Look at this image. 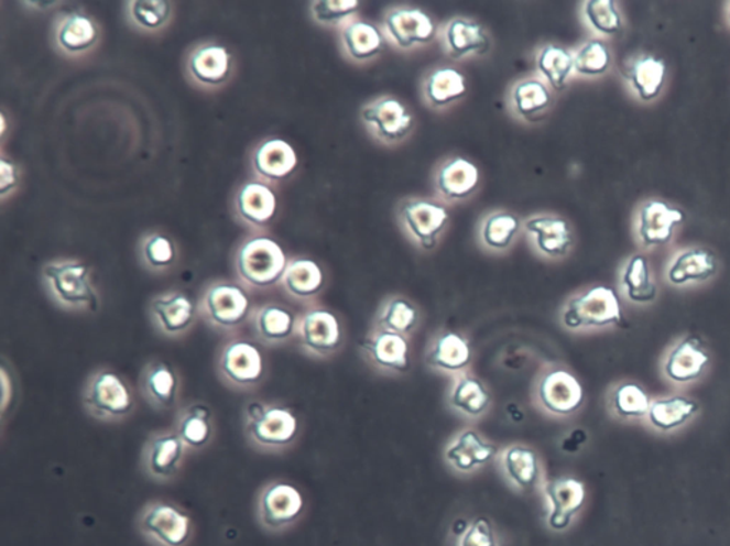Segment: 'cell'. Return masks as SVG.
Wrapping results in <instances>:
<instances>
[{
  "mask_svg": "<svg viewBox=\"0 0 730 546\" xmlns=\"http://www.w3.org/2000/svg\"><path fill=\"white\" fill-rule=\"evenodd\" d=\"M253 328L261 345L277 347L297 335L298 318L290 308L280 304H264L254 312Z\"/></svg>",
  "mask_w": 730,
  "mask_h": 546,
  "instance_id": "obj_30",
  "label": "cell"
},
{
  "mask_svg": "<svg viewBox=\"0 0 730 546\" xmlns=\"http://www.w3.org/2000/svg\"><path fill=\"white\" fill-rule=\"evenodd\" d=\"M666 65L655 56H642L627 70V79L644 101L660 96L665 84Z\"/></svg>",
  "mask_w": 730,
  "mask_h": 546,
  "instance_id": "obj_43",
  "label": "cell"
},
{
  "mask_svg": "<svg viewBox=\"0 0 730 546\" xmlns=\"http://www.w3.org/2000/svg\"><path fill=\"white\" fill-rule=\"evenodd\" d=\"M480 168L466 157L454 156L439 164L434 186L442 199L456 203L467 200L480 186Z\"/></svg>",
  "mask_w": 730,
  "mask_h": 546,
  "instance_id": "obj_22",
  "label": "cell"
},
{
  "mask_svg": "<svg viewBox=\"0 0 730 546\" xmlns=\"http://www.w3.org/2000/svg\"><path fill=\"white\" fill-rule=\"evenodd\" d=\"M253 304L248 292L239 284L215 282L203 294L200 313L217 331L233 332L251 317Z\"/></svg>",
  "mask_w": 730,
  "mask_h": 546,
  "instance_id": "obj_9",
  "label": "cell"
},
{
  "mask_svg": "<svg viewBox=\"0 0 730 546\" xmlns=\"http://www.w3.org/2000/svg\"><path fill=\"white\" fill-rule=\"evenodd\" d=\"M622 286L633 303H652L656 298V286L652 280L650 264L644 255L638 254L628 261L622 274Z\"/></svg>",
  "mask_w": 730,
  "mask_h": 546,
  "instance_id": "obj_46",
  "label": "cell"
},
{
  "mask_svg": "<svg viewBox=\"0 0 730 546\" xmlns=\"http://www.w3.org/2000/svg\"><path fill=\"white\" fill-rule=\"evenodd\" d=\"M554 105L553 89L540 76L522 77L508 94V108L522 122L543 119Z\"/></svg>",
  "mask_w": 730,
  "mask_h": 546,
  "instance_id": "obj_24",
  "label": "cell"
},
{
  "mask_svg": "<svg viewBox=\"0 0 730 546\" xmlns=\"http://www.w3.org/2000/svg\"><path fill=\"white\" fill-rule=\"evenodd\" d=\"M306 500L296 485L275 480L261 487L255 498V518L269 534H283L303 518Z\"/></svg>",
  "mask_w": 730,
  "mask_h": 546,
  "instance_id": "obj_7",
  "label": "cell"
},
{
  "mask_svg": "<svg viewBox=\"0 0 730 546\" xmlns=\"http://www.w3.org/2000/svg\"><path fill=\"white\" fill-rule=\"evenodd\" d=\"M442 39L446 52L456 61L486 55L491 47L487 29L480 22L467 18H454L447 22Z\"/></svg>",
  "mask_w": 730,
  "mask_h": 546,
  "instance_id": "obj_26",
  "label": "cell"
},
{
  "mask_svg": "<svg viewBox=\"0 0 730 546\" xmlns=\"http://www.w3.org/2000/svg\"><path fill=\"white\" fill-rule=\"evenodd\" d=\"M236 209L250 226L268 225L277 211V197L269 186L259 182L246 183L236 197Z\"/></svg>",
  "mask_w": 730,
  "mask_h": 546,
  "instance_id": "obj_37",
  "label": "cell"
},
{
  "mask_svg": "<svg viewBox=\"0 0 730 546\" xmlns=\"http://www.w3.org/2000/svg\"><path fill=\"white\" fill-rule=\"evenodd\" d=\"M418 321V308L410 299L394 296L386 299L381 306L379 314H377L375 326L379 330L408 337L417 328Z\"/></svg>",
  "mask_w": 730,
  "mask_h": 546,
  "instance_id": "obj_44",
  "label": "cell"
},
{
  "mask_svg": "<svg viewBox=\"0 0 730 546\" xmlns=\"http://www.w3.org/2000/svg\"><path fill=\"white\" fill-rule=\"evenodd\" d=\"M216 373L231 390L253 391L268 374V361L258 342L233 338L217 352Z\"/></svg>",
  "mask_w": 730,
  "mask_h": 546,
  "instance_id": "obj_4",
  "label": "cell"
},
{
  "mask_svg": "<svg viewBox=\"0 0 730 546\" xmlns=\"http://www.w3.org/2000/svg\"><path fill=\"white\" fill-rule=\"evenodd\" d=\"M708 364L709 356L699 338L686 337L666 356L664 373L674 383H693L702 376Z\"/></svg>",
  "mask_w": 730,
  "mask_h": 546,
  "instance_id": "obj_27",
  "label": "cell"
},
{
  "mask_svg": "<svg viewBox=\"0 0 730 546\" xmlns=\"http://www.w3.org/2000/svg\"><path fill=\"white\" fill-rule=\"evenodd\" d=\"M535 66L551 89L564 90L575 75L574 53L557 43H548L536 53Z\"/></svg>",
  "mask_w": 730,
  "mask_h": 546,
  "instance_id": "obj_38",
  "label": "cell"
},
{
  "mask_svg": "<svg viewBox=\"0 0 730 546\" xmlns=\"http://www.w3.org/2000/svg\"><path fill=\"white\" fill-rule=\"evenodd\" d=\"M149 316L157 332L176 340L185 337L195 326L197 307L187 294L168 292L159 294L150 302Z\"/></svg>",
  "mask_w": 730,
  "mask_h": 546,
  "instance_id": "obj_19",
  "label": "cell"
},
{
  "mask_svg": "<svg viewBox=\"0 0 730 546\" xmlns=\"http://www.w3.org/2000/svg\"><path fill=\"white\" fill-rule=\"evenodd\" d=\"M42 280L53 302L69 312L95 313L100 297L90 269L79 260H53L43 265Z\"/></svg>",
  "mask_w": 730,
  "mask_h": 546,
  "instance_id": "obj_3",
  "label": "cell"
},
{
  "mask_svg": "<svg viewBox=\"0 0 730 546\" xmlns=\"http://www.w3.org/2000/svg\"><path fill=\"white\" fill-rule=\"evenodd\" d=\"M174 432L188 451L197 452L209 447L216 433L215 417L209 405L196 401L178 410Z\"/></svg>",
  "mask_w": 730,
  "mask_h": 546,
  "instance_id": "obj_28",
  "label": "cell"
},
{
  "mask_svg": "<svg viewBox=\"0 0 730 546\" xmlns=\"http://www.w3.org/2000/svg\"><path fill=\"white\" fill-rule=\"evenodd\" d=\"M299 347L314 359H327L336 354L342 342L341 324L335 314L316 308L298 320Z\"/></svg>",
  "mask_w": 730,
  "mask_h": 546,
  "instance_id": "obj_18",
  "label": "cell"
},
{
  "mask_svg": "<svg viewBox=\"0 0 730 546\" xmlns=\"http://www.w3.org/2000/svg\"><path fill=\"white\" fill-rule=\"evenodd\" d=\"M467 77L453 66L435 67L423 80V98L429 108L442 110L466 98Z\"/></svg>",
  "mask_w": 730,
  "mask_h": 546,
  "instance_id": "obj_31",
  "label": "cell"
},
{
  "mask_svg": "<svg viewBox=\"0 0 730 546\" xmlns=\"http://www.w3.org/2000/svg\"><path fill=\"white\" fill-rule=\"evenodd\" d=\"M243 432L255 451L280 454L297 441L299 422L292 408L251 400L243 408Z\"/></svg>",
  "mask_w": 730,
  "mask_h": 546,
  "instance_id": "obj_1",
  "label": "cell"
},
{
  "mask_svg": "<svg viewBox=\"0 0 730 546\" xmlns=\"http://www.w3.org/2000/svg\"><path fill=\"white\" fill-rule=\"evenodd\" d=\"M137 526L152 546H187L195 535V524L176 502L153 500L139 511Z\"/></svg>",
  "mask_w": 730,
  "mask_h": 546,
  "instance_id": "obj_6",
  "label": "cell"
},
{
  "mask_svg": "<svg viewBox=\"0 0 730 546\" xmlns=\"http://www.w3.org/2000/svg\"><path fill=\"white\" fill-rule=\"evenodd\" d=\"M650 395L642 386L633 383L619 384L608 397V407L613 415L622 419L647 417L651 408Z\"/></svg>",
  "mask_w": 730,
  "mask_h": 546,
  "instance_id": "obj_45",
  "label": "cell"
},
{
  "mask_svg": "<svg viewBox=\"0 0 730 546\" xmlns=\"http://www.w3.org/2000/svg\"><path fill=\"white\" fill-rule=\"evenodd\" d=\"M282 286L288 296L296 299H309L320 294L324 287V273L316 263L309 259H294L288 261L282 280Z\"/></svg>",
  "mask_w": 730,
  "mask_h": 546,
  "instance_id": "obj_41",
  "label": "cell"
},
{
  "mask_svg": "<svg viewBox=\"0 0 730 546\" xmlns=\"http://www.w3.org/2000/svg\"><path fill=\"white\" fill-rule=\"evenodd\" d=\"M359 7L357 0H316L312 3V14L320 25L336 28L348 21Z\"/></svg>",
  "mask_w": 730,
  "mask_h": 546,
  "instance_id": "obj_52",
  "label": "cell"
},
{
  "mask_svg": "<svg viewBox=\"0 0 730 546\" xmlns=\"http://www.w3.org/2000/svg\"><path fill=\"white\" fill-rule=\"evenodd\" d=\"M470 341L457 331H443L433 338L425 352V364L437 373L459 375L466 373L472 362Z\"/></svg>",
  "mask_w": 730,
  "mask_h": 546,
  "instance_id": "obj_23",
  "label": "cell"
},
{
  "mask_svg": "<svg viewBox=\"0 0 730 546\" xmlns=\"http://www.w3.org/2000/svg\"><path fill=\"white\" fill-rule=\"evenodd\" d=\"M534 401L551 417L567 418L582 407L585 391L570 371L563 367H549L536 380Z\"/></svg>",
  "mask_w": 730,
  "mask_h": 546,
  "instance_id": "obj_10",
  "label": "cell"
},
{
  "mask_svg": "<svg viewBox=\"0 0 730 546\" xmlns=\"http://www.w3.org/2000/svg\"><path fill=\"white\" fill-rule=\"evenodd\" d=\"M622 320V308L612 288L597 286L574 296L560 312L565 330L581 331L615 326Z\"/></svg>",
  "mask_w": 730,
  "mask_h": 546,
  "instance_id": "obj_8",
  "label": "cell"
},
{
  "mask_svg": "<svg viewBox=\"0 0 730 546\" xmlns=\"http://www.w3.org/2000/svg\"><path fill=\"white\" fill-rule=\"evenodd\" d=\"M298 157L292 144L282 139L261 143L253 154V166L260 177L270 182L283 181L296 171Z\"/></svg>",
  "mask_w": 730,
  "mask_h": 546,
  "instance_id": "obj_34",
  "label": "cell"
},
{
  "mask_svg": "<svg viewBox=\"0 0 730 546\" xmlns=\"http://www.w3.org/2000/svg\"><path fill=\"white\" fill-rule=\"evenodd\" d=\"M362 350H364L367 360L375 369L385 371V373H407L410 369V345L407 337L377 328L362 342Z\"/></svg>",
  "mask_w": 730,
  "mask_h": 546,
  "instance_id": "obj_25",
  "label": "cell"
},
{
  "mask_svg": "<svg viewBox=\"0 0 730 546\" xmlns=\"http://www.w3.org/2000/svg\"><path fill=\"white\" fill-rule=\"evenodd\" d=\"M524 230L536 253L548 260L567 258L574 245L573 229L557 215H535L525 220Z\"/></svg>",
  "mask_w": 730,
  "mask_h": 546,
  "instance_id": "obj_20",
  "label": "cell"
},
{
  "mask_svg": "<svg viewBox=\"0 0 730 546\" xmlns=\"http://www.w3.org/2000/svg\"><path fill=\"white\" fill-rule=\"evenodd\" d=\"M611 52L599 39L585 42L574 53L575 75L582 77H598L606 75L611 67Z\"/></svg>",
  "mask_w": 730,
  "mask_h": 546,
  "instance_id": "obj_48",
  "label": "cell"
},
{
  "mask_svg": "<svg viewBox=\"0 0 730 546\" xmlns=\"http://www.w3.org/2000/svg\"><path fill=\"white\" fill-rule=\"evenodd\" d=\"M143 264L153 273H163L176 261V249L171 239L162 234L144 237L140 245Z\"/></svg>",
  "mask_w": 730,
  "mask_h": 546,
  "instance_id": "obj_50",
  "label": "cell"
},
{
  "mask_svg": "<svg viewBox=\"0 0 730 546\" xmlns=\"http://www.w3.org/2000/svg\"><path fill=\"white\" fill-rule=\"evenodd\" d=\"M173 4L164 0H133L128 3L130 23L139 31L157 32L171 22Z\"/></svg>",
  "mask_w": 730,
  "mask_h": 546,
  "instance_id": "obj_47",
  "label": "cell"
},
{
  "mask_svg": "<svg viewBox=\"0 0 730 546\" xmlns=\"http://www.w3.org/2000/svg\"><path fill=\"white\" fill-rule=\"evenodd\" d=\"M680 210L671 209L662 201L646 203L640 212V236L647 248L669 243L675 227L684 221Z\"/></svg>",
  "mask_w": 730,
  "mask_h": 546,
  "instance_id": "obj_33",
  "label": "cell"
},
{
  "mask_svg": "<svg viewBox=\"0 0 730 546\" xmlns=\"http://www.w3.org/2000/svg\"><path fill=\"white\" fill-rule=\"evenodd\" d=\"M522 227L520 217L514 212L492 211L483 217L478 234L483 248L494 253H504L515 243Z\"/></svg>",
  "mask_w": 730,
  "mask_h": 546,
  "instance_id": "obj_40",
  "label": "cell"
},
{
  "mask_svg": "<svg viewBox=\"0 0 730 546\" xmlns=\"http://www.w3.org/2000/svg\"><path fill=\"white\" fill-rule=\"evenodd\" d=\"M699 404L695 400L675 395V397L652 401L647 422L660 432L671 433L684 427L698 414Z\"/></svg>",
  "mask_w": 730,
  "mask_h": 546,
  "instance_id": "obj_42",
  "label": "cell"
},
{
  "mask_svg": "<svg viewBox=\"0 0 730 546\" xmlns=\"http://www.w3.org/2000/svg\"><path fill=\"white\" fill-rule=\"evenodd\" d=\"M287 265L282 245L268 237L244 241L236 254L237 275L251 288L265 290L282 283Z\"/></svg>",
  "mask_w": 730,
  "mask_h": 546,
  "instance_id": "obj_5",
  "label": "cell"
},
{
  "mask_svg": "<svg viewBox=\"0 0 730 546\" xmlns=\"http://www.w3.org/2000/svg\"><path fill=\"white\" fill-rule=\"evenodd\" d=\"M718 272V261L709 250L690 249L672 261L668 280L675 286L706 282Z\"/></svg>",
  "mask_w": 730,
  "mask_h": 546,
  "instance_id": "obj_39",
  "label": "cell"
},
{
  "mask_svg": "<svg viewBox=\"0 0 730 546\" xmlns=\"http://www.w3.org/2000/svg\"><path fill=\"white\" fill-rule=\"evenodd\" d=\"M361 120L372 138L384 144H396L408 138L414 116L403 101L383 96L361 109Z\"/></svg>",
  "mask_w": 730,
  "mask_h": 546,
  "instance_id": "obj_14",
  "label": "cell"
},
{
  "mask_svg": "<svg viewBox=\"0 0 730 546\" xmlns=\"http://www.w3.org/2000/svg\"><path fill=\"white\" fill-rule=\"evenodd\" d=\"M498 466L506 484L519 492L538 490L544 484V467L538 452L525 444H512L500 451Z\"/></svg>",
  "mask_w": 730,
  "mask_h": 546,
  "instance_id": "obj_21",
  "label": "cell"
},
{
  "mask_svg": "<svg viewBox=\"0 0 730 546\" xmlns=\"http://www.w3.org/2000/svg\"><path fill=\"white\" fill-rule=\"evenodd\" d=\"M541 494L544 498L546 528L554 534L567 533L587 500L584 482L574 477L553 478L541 487Z\"/></svg>",
  "mask_w": 730,
  "mask_h": 546,
  "instance_id": "obj_11",
  "label": "cell"
},
{
  "mask_svg": "<svg viewBox=\"0 0 730 546\" xmlns=\"http://www.w3.org/2000/svg\"><path fill=\"white\" fill-rule=\"evenodd\" d=\"M187 70L198 85L206 87L224 85L231 74L230 52L217 43H205L188 56Z\"/></svg>",
  "mask_w": 730,
  "mask_h": 546,
  "instance_id": "obj_29",
  "label": "cell"
},
{
  "mask_svg": "<svg viewBox=\"0 0 730 546\" xmlns=\"http://www.w3.org/2000/svg\"><path fill=\"white\" fill-rule=\"evenodd\" d=\"M584 18L599 35L613 36L621 32L622 18L613 0H588L584 3Z\"/></svg>",
  "mask_w": 730,
  "mask_h": 546,
  "instance_id": "obj_49",
  "label": "cell"
},
{
  "mask_svg": "<svg viewBox=\"0 0 730 546\" xmlns=\"http://www.w3.org/2000/svg\"><path fill=\"white\" fill-rule=\"evenodd\" d=\"M99 39V29L94 19L86 14L72 13L57 22L55 41L57 47L69 56L89 52Z\"/></svg>",
  "mask_w": 730,
  "mask_h": 546,
  "instance_id": "obj_35",
  "label": "cell"
},
{
  "mask_svg": "<svg viewBox=\"0 0 730 546\" xmlns=\"http://www.w3.org/2000/svg\"><path fill=\"white\" fill-rule=\"evenodd\" d=\"M451 546H501V539L494 522L477 516L467 522L461 533L453 534Z\"/></svg>",
  "mask_w": 730,
  "mask_h": 546,
  "instance_id": "obj_51",
  "label": "cell"
},
{
  "mask_svg": "<svg viewBox=\"0 0 730 546\" xmlns=\"http://www.w3.org/2000/svg\"><path fill=\"white\" fill-rule=\"evenodd\" d=\"M384 36L389 37L401 51L432 43L438 35V26L434 19L423 9L399 7L386 12Z\"/></svg>",
  "mask_w": 730,
  "mask_h": 546,
  "instance_id": "obj_16",
  "label": "cell"
},
{
  "mask_svg": "<svg viewBox=\"0 0 730 546\" xmlns=\"http://www.w3.org/2000/svg\"><path fill=\"white\" fill-rule=\"evenodd\" d=\"M500 456L494 443L483 438L477 429L466 428L454 435L444 449V460L459 476H471Z\"/></svg>",
  "mask_w": 730,
  "mask_h": 546,
  "instance_id": "obj_17",
  "label": "cell"
},
{
  "mask_svg": "<svg viewBox=\"0 0 730 546\" xmlns=\"http://www.w3.org/2000/svg\"><path fill=\"white\" fill-rule=\"evenodd\" d=\"M18 185L17 167L9 163L7 159H2V197H7L9 193L14 190Z\"/></svg>",
  "mask_w": 730,
  "mask_h": 546,
  "instance_id": "obj_53",
  "label": "cell"
},
{
  "mask_svg": "<svg viewBox=\"0 0 730 546\" xmlns=\"http://www.w3.org/2000/svg\"><path fill=\"white\" fill-rule=\"evenodd\" d=\"M139 391L154 411L168 413L176 410L182 401L181 373L171 362L162 359L149 360L140 371Z\"/></svg>",
  "mask_w": 730,
  "mask_h": 546,
  "instance_id": "obj_15",
  "label": "cell"
},
{
  "mask_svg": "<svg viewBox=\"0 0 730 546\" xmlns=\"http://www.w3.org/2000/svg\"><path fill=\"white\" fill-rule=\"evenodd\" d=\"M340 37L346 55L357 63L375 59L384 50V33L371 22H347Z\"/></svg>",
  "mask_w": 730,
  "mask_h": 546,
  "instance_id": "obj_36",
  "label": "cell"
},
{
  "mask_svg": "<svg viewBox=\"0 0 730 546\" xmlns=\"http://www.w3.org/2000/svg\"><path fill=\"white\" fill-rule=\"evenodd\" d=\"M729 18H730V9H729Z\"/></svg>",
  "mask_w": 730,
  "mask_h": 546,
  "instance_id": "obj_54",
  "label": "cell"
},
{
  "mask_svg": "<svg viewBox=\"0 0 730 546\" xmlns=\"http://www.w3.org/2000/svg\"><path fill=\"white\" fill-rule=\"evenodd\" d=\"M448 405L462 417L478 419L490 410L491 393L476 375L462 373L449 386Z\"/></svg>",
  "mask_w": 730,
  "mask_h": 546,
  "instance_id": "obj_32",
  "label": "cell"
},
{
  "mask_svg": "<svg viewBox=\"0 0 730 546\" xmlns=\"http://www.w3.org/2000/svg\"><path fill=\"white\" fill-rule=\"evenodd\" d=\"M188 449L174 429H159L143 444L140 466L144 476L157 484H167L185 466Z\"/></svg>",
  "mask_w": 730,
  "mask_h": 546,
  "instance_id": "obj_12",
  "label": "cell"
},
{
  "mask_svg": "<svg viewBox=\"0 0 730 546\" xmlns=\"http://www.w3.org/2000/svg\"><path fill=\"white\" fill-rule=\"evenodd\" d=\"M81 404L87 415L100 423H122L138 408L133 386L109 367H101L87 376Z\"/></svg>",
  "mask_w": 730,
  "mask_h": 546,
  "instance_id": "obj_2",
  "label": "cell"
},
{
  "mask_svg": "<svg viewBox=\"0 0 730 546\" xmlns=\"http://www.w3.org/2000/svg\"><path fill=\"white\" fill-rule=\"evenodd\" d=\"M399 221L404 233L423 250H433L447 230L449 212L442 203L407 199L399 207Z\"/></svg>",
  "mask_w": 730,
  "mask_h": 546,
  "instance_id": "obj_13",
  "label": "cell"
}]
</instances>
